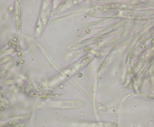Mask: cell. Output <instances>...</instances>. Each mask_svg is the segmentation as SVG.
<instances>
[{
	"label": "cell",
	"instance_id": "cell-1",
	"mask_svg": "<svg viewBox=\"0 0 154 127\" xmlns=\"http://www.w3.org/2000/svg\"><path fill=\"white\" fill-rule=\"evenodd\" d=\"M54 107H59V108H80V107L85 106L86 103L82 101H57L53 102Z\"/></svg>",
	"mask_w": 154,
	"mask_h": 127
}]
</instances>
